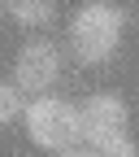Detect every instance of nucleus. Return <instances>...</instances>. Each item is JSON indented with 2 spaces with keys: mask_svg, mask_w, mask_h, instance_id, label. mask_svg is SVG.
Returning a JSON list of instances; mask_svg holds the SVG:
<instances>
[{
  "mask_svg": "<svg viewBox=\"0 0 139 157\" xmlns=\"http://www.w3.org/2000/svg\"><path fill=\"white\" fill-rule=\"evenodd\" d=\"M122 35H126V9L109 0H91L70 22V48L83 66H100L122 48Z\"/></svg>",
  "mask_w": 139,
  "mask_h": 157,
  "instance_id": "f257e3e1",
  "label": "nucleus"
},
{
  "mask_svg": "<svg viewBox=\"0 0 139 157\" xmlns=\"http://www.w3.org/2000/svg\"><path fill=\"white\" fill-rule=\"evenodd\" d=\"M26 135L31 144L39 148H52V153H65L83 140V109L61 101V96H35L26 105Z\"/></svg>",
  "mask_w": 139,
  "mask_h": 157,
  "instance_id": "f03ea898",
  "label": "nucleus"
},
{
  "mask_svg": "<svg viewBox=\"0 0 139 157\" xmlns=\"http://www.w3.org/2000/svg\"><path fill=\"white\" fill-rule=\"evenodd\" d=\"M61 78V48L48 44V39H31V44L17 52V66H13V83L22 92L35 96H48V87Z\"/></svg>",
  "mask_w": 139,
  "mask_h": 157,
  "instance_id": "7ed1b4c3",
  "label": "nucleus"
},
{
  "mask_svg": "<svg viewBox=\"0 0 139 157\" xmlns=\"http://www.w3.org/2000/svg\"><path fill=\"white\" fill-rule=\"evenodd\" d=\"M78 109H83V140H87V144H100V140H109V135L126 131V122H130L126 101L113 96V92H96V96H87Z\"/></svg>",
  "mask_w": 139,
  "mask_h": 157,
  "instance_id": "20e7f679",
  "label": "nucleus"
},
{
  "mask_svg": "<svg viewBox=\"0 0 139 157\" xmlns=\"http://www.w3.org/2000/svg\"><path fill=\"white\" fill-rule=\"evenodd\" d=\"M5 13L22 26H48L57 17V0H5Z\"/></svg>",
  "mask_w": 139,
  "mask_h": 157,
  "instance_id": "39448f33",
  "label": "nucleus"
},
{
  "mask_svg": "<svg viewBox=\"0 0 139 157\" xmlns=\"http://www.w3.org/2000/svg\"><path fill=\"white\" fill-rule=\"evenodd\" d=\"M26 105H31V101H26V92L17 87L13 78H9V83L0 78V122L9 127V122H17V118H26Z\"/></svg>",
  "mask_w": 139,
  "mask_h": 157,
  "instance_id": "423d86ee",
  "label": "nucleus"
},
{
  "mask_svg": "<svg viewBox=\"0 0 139 157\" xmlns=\"http://www.w3.org/2000/svg\"><path fill=\"white\" fill-rule=\"evenodd\" d=\"M100 157H139V144H135V135L130 131H117V135H109V140H100V144H91Z\"/></svg>",
  "mask_w": 139,
  "mask_h": 157,
  "instance_id": "0eeeda50",
  "label": "nucleus"
},
{
  "mask_svg": "<svg viewBox=\"0 0 139 157\" xmlns=\"http://www.w3.org/2000/svg\"><path fill=\"white\" fill-rule=\"evenodd\" d=\"M61 157H100V153H96L91 144H74V148H65Z\"/></svg>",
  "mask_w": 139,
  "mask_h": 157,
  "instance_id": "6e6552de",
  "label": "nucleus"
},
{
  "mask_svg": "<svg viewBox=\"0 0 139 157\" xmlns=\"http://www.w3.org/2000/svg\"><path fill=\"white\" fill-rule=\"evenodd\" d=\"M0 5H5V0H0Z\"/></svg>",
  "mask_w": 139,
  "mask_h": 157,
  "instance_id": "1a4fd4ad",
  "label": "nucleus"
}]
</instances>
